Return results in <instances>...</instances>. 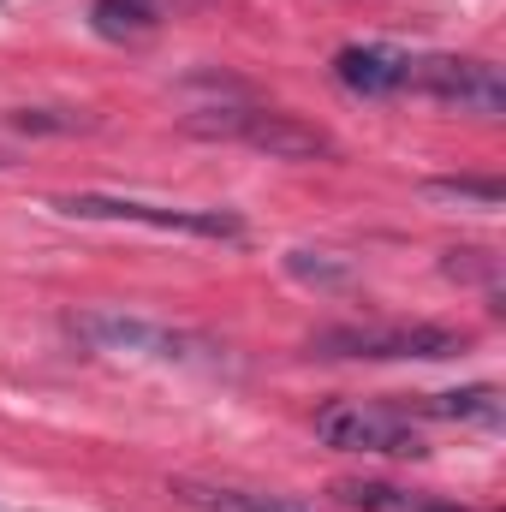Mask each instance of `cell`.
Wrapping results in <instances>:
<instances>
[{
  "label": "cell",
  "mask_w": 506,
  "mask_h": 512,
  "mask_svg": "<svg viewBox=\"0 0 506 512\" xmlns=\"http://www.w3.org/2000/svg\"><path fill=\"white\" fill-rule=\"evenodd\" d=\"M72 334L90 352H114V358L173 364V370H227V346H215L209 334H191L155 316H131V310H78Z\"/></svg>",
  "instance_id": "obj_1"
},
{
  "label": "cell",
  "mask_w": 506,
  "mask_h": 512,
  "mask_svg": "<svg viewBox=\"0 0 506 512\" xmlns=\"http://www.w3.org/2000/svg\"><path fill=\"white\" fill-rule=\"evenodd\" d=\"M191 131L203 137H239L245 149L268 161H322L334 155V137L298 114H274V108H203L191 114Z\"/></svg>",
  "instance_id": "obj_2"
},
{
  "label": "cell",
  "mask_w": 506,
  "mask_h": 512,
  "mask_svg": "<svg viewBox=\"0 0 506 512\" xmlns=\"http://www.w3.org/2000/svg\"><path fill=\"white\" fill-rule=\"evenodd\" d=\"M60 215L72 221H126V227H149V233H191V239H221L239 245L245 221L227 209H167V203H137V197H102V191H78V197H54Z\"/></svg>",
  "instance_id": "obj_3"
},
{
  "label": "cell",
  "mask_w": 506,
  "mask_h": 512,
  "mask_svg": "<svg viewBox=\"0 0 506 512\" xmlns=\"http://www.w3.org/2000/svg\"><path fill=\"white\" fill-rule=\"evenodd\" d=\"M310 352L322 358H453L465 352V334L435 328V322H358V328H328L310 340Z\"/></svg>",
  "instance_id": "obj_4"
},
{
  "label": "cell",
  "mask_w": 506,
  "mask_h": 512,
  "mask_svg": "<svg viewBox=\"0 0 506 512\" xmlns=\"http://www.w3.org/2000/svg\"><path fill=\"white\" fill-rule=\"evenodd\" d=\"M316 441L334 453H393V459H417L423 441L399 411H381L364 399H334L316 411Z\"/></svg>",
  "instance_id": "obj_5"
},
{
  "label": "cell",
  "mask_w": 506,
  "mask_h": 512,
  "mask_svg": "<svg viewBox=\"0 0 506 512\" xmlns=\"http://www.w3.org/2000/svg\"><path fill=\"white\" fill-rule=\"evenodd\" d=\"M411 84L459 114H477V120H495L506 114V78L489 60H453V54H435V60H411Z\"/></svg>",
  "instance_id": "obj_6"
},
{
  "label": "cell",
  "mask_w": 506,
  "mask_h": 512,
  "mask_svg": "<svg viewBox=\"0 0 506 512\" xmlns=\"http://www.w3.org/2000/svg\"><path fill=\"white\" fill-rule=\"evenodd\" d=\"M334 78L352 90V96H393L411 84V54L399 48H381V42H364V48H340L334 60Z\"/></svg>",
  "instance_id": "obj_7"
},
{
  "label": "cell",
  "mask_w": 506,
  "mask_h": 512,
  "mask_svg": "<svg viewBox=\"0 0 506 512\" xmlns=\"http://www.w3.org/2000/svg\"><path fill=\"white\" fill-rule=\"evenodd\" d=\"M173 501H185L197 512H310L298 501H286V495H251V489H221V483H191V477L173 483Z\"/></svg>",
  "instance_id": "obj_8"
},
{
  "label": "cell",
  "mask_w": 506,
  "mask_h": 512,
  "mask_svg": "<svg viewBox=\"0 0 506 512\" xmlns=\"http://www.w3.org/2000/svg\"><path fill=\"white\" fill-rule=\"evenodd\" d=\"M161 18H167V0H96L90 6V24L108 42H137V36L161 30Z\"/></svg>",
  "instance_id": "obj_9"
},
{
  "label": "cell",
  "mask_w": 506,
  "mask_h": 512,
  "mask_svg": "<svg viewBox=\"0 0 506 512\" xmlns=\"http://www.w3.org/2000/svg\"><path fill=\"white\" fill-rule=\"evenodd\" d=\"M340 501L364 512H465L453 501H429V495H405L393 483H340Z\"/></svg>",
  "instance_id": "obj_10"
},
{
  "label": "cell",
  "mask_w": 506,
  "mask_h": 512,
  "mask_svg": "<svg viewBox=\"0 0 506 512\" xmlns=\"http://www.w3.org/2000/svg\"><path fill=\"white\" fill-rule=\"evenodd\" d=\"M429 411L459 417V423H501V393L495 387H459V393H435Z\"/></svg>",
  "instance_id": "obj_11"
},
{
  "label": "cell",
  "mask_w": 506,
  "mask_h": 512,
  "mask_svg": "<svg viewBox=\"0 0 506 512\" xmlns=\"http://www.w3.org/2000/svg\"><path fill=\"white\" fill-rule=\"evenodd\" d=\"M423 197H435V203H465V209H501L506 203L501 179H429Z\"/></svg>",
  "instance_id": "obj_12"
},
{
  "label": "cell",
  "mask_w": 506,
  "mask_h": 512,
  "mask_svg": "<svg viewBox=\"0 0 506 512\" xmlns=\"http://www.w3.org/2000/svg\"><path fill=\"white\" fill-rule=\"evenodd\" d=\"M6 126H18V131H90L96 120L66 114V108H12V114H6Z\"/></svg>",
  "instance_id": "obj_13"
},
{
  "label": "cell",
  "mask_w": 506,
  "mask_h": 512,
  "mask_svg": "<svg viewBox=\"0 0 506 512\" xmlns=\"http://www.w3.org/2000/svg\"><path fill=\"white\" fill-rule=\"evenodd\" d=\"M286 268H292L298 280H322V286H340V280H346V268H334V262H322V256L310 262V251H292L286 256Z\"/></svg>",
  "instance_id": "obj_14"
}]
</instances>
